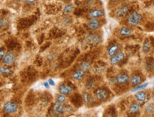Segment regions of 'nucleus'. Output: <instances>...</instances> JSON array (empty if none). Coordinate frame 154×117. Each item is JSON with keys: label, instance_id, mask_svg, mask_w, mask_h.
I'll list each match as a JSON object with an SVG mask.
<instances>
[{"label": "nucleus", "instance_id": "f257e3e1", "mask_svg": "<svg viewBox=\"0 0 154 117\" xmlns=\"http://www.w3.org/2000/svg\"><path fill=\"white\" fill-rule=\"evenodd\" d=\"M143 16L140 13L137 11H133L131 13L127 18V24L130 26H137L141 23Z\"/></svg>", "mask_w": 154, "mask_h": 117}, {"label": "nucleus", "instance_id": "f03ea898", "mask_svg": "<svg viewBox=\"0 0 154 117\" xmlns=\"http://www.w3.org/2000/svg\"><path fill=\"white\" fill-rule=\"evenodd\" d=\"M94 95L97 99L100 101H106L109 97V92L104 87H99L94 90Z\"/></svg>", "mask_w": 154, "mask_h": 117}, {"label": "nucleus", "instance_id": "7ed1b4c3", "mask_svg": "<svg viewBox=\"0 0 154 117\" xmlns=\"http://www.w3.org/2000/svg\"><path fill=\"white\" fill-rule=\"evenodd\" d=\"M114 80H115L116 85H126L127 83H128L129 82L130 76H129L128 73L122 72V73L119 74L118 75H116V76L114 77Z\"/></svg>", "mask_w": 154, "mask_h": 117}, {"label": "nucleus", "instance_id": "20e7f679", "mask_svg": "<svg viewBox=\"0 0 154 117\" xmlns=\"http://www.w3.org/2000/svg\"><path fill=\"white\" fill-rule=\"evenodd\" d=\"M85 41L88 43H92L93 45H99L102 41V38L99 34H89L86 36Z\"/></svg>", "mask_w": 154, "mask_h": 117}, {"label": "nucleus", "instance_id": "39448f33", "mask_svg": "<svg viewBox=\"0 0 154 117\" xmlns=\"http://www.w3.org/2000/svg\"><path fill=\"white\" fill-rule=\"evenodd\" d=\"M126 58V54L123 52H119L116 55H114L112 57H110L109 62L111 65H116L118 64L121 62L124 59Z\"/></svg>", "mask_w": 154, "mask_h": 117}, {"label": "nucleus", "instance_id": "423d86ee", "mask_svg": "<svg viewBox=\"0 0 154 117\" xmlns=\"http://www.w3.org/2000/svg\"><path fill=\"white\" fill-rule=\"evenodd\" d=\"M130 11V6L128 4H123V5L120 6L116 11V16L120 19L125 17L127 14H128Z\"/></svg>", "mask_w": 154, "mask_h": 117}, {"label": "nucleus", "instance_id": "0eeeda50", "mask_svg": "<svg viewBox=\"0 0 154 117\" xmlns=\"http://www.w3.org/2000/svg\"><path fill=\"white\" fill-rule=\"evenodd\" d=\"M3 109H4V111L6 112V113H14L18 111L19 106H18V104H16L15 102H7L4 104Z\"/></svg>", "mask_w": 154, "mask_h": 117}, {"label": "nucleus", "instance_id": "6e6552de", "mask_svg": "<svg viewBox=\"0 0 154 117\" xmlns=\"http://www.w3.org/2000/svg\"><path fill=\"white\" fill-rule=\"evenodd\" d=\"M121 46L118 43H112L107 48V54L109 57H112L119 52H120Z\"/></svg>", "mask_w": 154, "mask_h": 117}, {"label": "nucleus", "instance_id": "1a4fd4ad", "mask_svg": "<svg viewBox=\"0 0 154 117\" xmlns=\"http://www.w3.org/2000/svg\"><path fill=\"white\" fill-rule=\"evenodd\" d=\"M58 90H59V93L62 94V95H65V96L70 95L73 92V91H74V88H73L70 85H68V84L65 83L61 84V85H59Z\"/></svg>", "mask_w": 154, "mask_h": 117}, {"label": "nucleus", "instance_id": "9d476101", "mask_svg": "<svg viewBox=\"0 0 154 117\" xmlns=\"http://www.w3.org/2000/svg\"><path fill=\"white\" fill-rule=\"evenodd\" d=\"M105 15V13L103 9H93L88 13V16L89 19H99Z\"/></svg>", "mask_w": 154, "mask_h": 117}, {"label": "nucleus", "instance_id": "9b49d317", "mask_svg": "<svg viewBox=\"0 0 154 117\" xmlns=\"http://www.w3.org/2000/svg\"><path fill=\"white\" fill-rule=\"evenodd\" d=\"M16 61V55L14 53L9 51L5 54L4 58H3V62L5 65H10L14 64Z\"/></svg>", "mask_w": 154, "mask_h": 117}, {"label": "nucleus", "instance_id": "f8f14e48", "mask_svg": "<svg viewBox=\"0 0 154 117\" xmlns=\"http://www.w3.org/2000/svg\"><path fill=\"white\" fill-rule=\"evenodd\" d=\"M52 110L53 112H54L56 115H60L67 111V108L64 106V104H61L56 102L55 103L53 104Z\"/></svg>", "mask_w": 154, "mask_h": 117}, {"label": "nucleus", "instance_id": "ddd939ff", "mask_svg": "<svg viewBox=\"0 0 154 117\" xmlns=\"http://www.w3.org/2000/svg\"><path fill=\"white\" fill-rule=\"evenodd\" d=\"M129 82L132 86H137V85H140L143 82V77L139 73H133L131 76H130Z\"/></svg>", "mask_w": 154, "mask_h": 117}, {"label": "nucleus", "instance_id": "4468645a", "mask_svg": "<svg viewBox=\"0 0 154 117\" xmlns=\"http://www.w3.org/2000/svg\"><path fill=\"white\" fill-rule=\"evenodd\" d=\"M101 21L99 19H90L87 22V27L91 31H97L101 27Z\"/></svg>", "mask_w": 154, "mask_h": 117}, {"label": "nucleus", "instance_id": "2eb2a0df", "mask_svg": "<svg viewBox=\"0 0 154 117\" xmlns=\"http://www.w3.org/2000/svg\"><path fill=\"white\" fill-rule=\"evenodd\" d=\"M147 97H147L146 92L143 90H140V91L136 92V93L135 94L136 100L140 104H143L146 102Z\"/></svg>", "mask_w": 154, "mask_h": 117}, {"label": "nucleus", "instance_id": "dca6fc26", "mask_svg": "<svg viewBox=\"0 0 154 117\" xmlns=\"http://www.w3.org/2000/svg\"><path fill=\"white\" fill-rule=\"evenodd\" d=\"M141 109V105L140 103L138 102H134L128 107V113L130 115H134L136 113H138Z\"/></svg>", "mask_w": 154, "mask_h": 117}, {"label": "nucleus", "instance_id": "f3484780", "mask_svg": "<svg viewBox=\"0 0 154 117\" xmlns=\"http://www.w3.org/2000/svg\"><path fill=\"white\" fill-rule=\"evenodd\" d=\"M85 73L86 72L84 71H83L82 70H81L80 68L78 69V70H76L73 72L72 77L74 80L77 82H80L83 80V79L85 77Z\"/></svg>", "mask_w": 154, "mask_h": 117}, {"label": "nucleus", "instance_id": "a211bd4d", "mask_svg": "<svg viewBox=\"0 0 154 117\" xmlns=\"http://www.w3.org/2000/svg\"><path fill=\"white\" fill-rule=\"evenodd\" d=\"M133 34L131 29L127 26H122L119 30V35L121 37H129Z\"/></svg>", "mask_w": 154, "mask_h": 117}, {"label": "nucleus", "instance_id": "6ab92c4d", "mask_svg": "<svg viewBox=\"0 0 154 117\" xmlns=\"http://www.w3.org/2000/svg\"><path fill=\"white\" fill-rule=\"evenodd\" d=\"M152 50V43L150 41L146 39L143 42V46H142V51L144 54H148Z\"/></svg>", "mask_w": 154, "mask_h": 117}, {"label": "nucleus", "instance_id": "aec40b11", "mask_svg": "<svg viewBox=\"0 0 154 117\" xmlns=\"http://www.w3.org/2000/svg\"><path fill=\"white\" fill-rule=\"evenodd\" d=\"M145 67L148 72L154 70V60L153 58H148L145 62Z\"/></svg>", "mask_w": 154, "mask_h": 117}, {"label": "nucleus", "instance_id": "412c9836", "mask_svg": "<svg viewBox=\"0 0 154 117\" xmlns=\"http://www.w3.org/2000/svg\"><path fill=\"white\" fill-rule=\"evenodd\" d=\"M80 69L85 72H88L92 69V65L88 61H83L80 65Z\"/></svg>", "mask_w": 154, "mask_h": 117}, {"label": "nucleus", "instance_id": "4be33fe9", "mask_svg": "<svg viewBox=\"0 0 154 117\" xmlns=\"http://www.w3.org/2000/svg\"><path fill=\"white\" fill-rule=\"evenodd\" d=\"M85 87L88 90H94V88L96 87L95 80L94 79H89V80H88L87 82H86Z\"/></svg>", "mask_w": 154, "mask_h": 117}, {"label": "nucleus", "instance_id": "5701e85b", "mask_svg": "<svg viewBox=\"0 0 154 117\" xmlns=\"http://www.w3.org/2000/svg\"><path fill=\"white\" fill-rule=\"evenodd\" d=\"M82 99L84 103L85 104H89V103L91 102V99H92V97H91L90 94L87 92H84L82 93Z\"/></svg>", "mask_w": 154, "mask_h": 117}, {"label": "nucleus", "instance_id": "b1692460", "mask_svg": "<svg viewBox=\"0 0 154 117\" xmlns=\"http://www.w3.org/2000/svg\"><path fill=\"white\" fill-rule=\"evenodd\" d=\"M12 72L11 71V68L7 67H4V66H1L0 67V74L2 75L3 76H8Z\"/></svg>", "mask_w": 154, "mask_h": 117}, {"label": "nucleus", "instance_id": "393cba45", "mask_svg": "<svg viewBox=\"0 0 154 117\" xmlns=\"http://www.w3.org/2000/svg\"><path fill=\"white\" fill-rule=\"evenodd\" d=\"M67 99L65 95H62V94L60 93L56 95V102H59V103H61V104H64L67 102Z\"/></svg>", "mask_w": 154, "mask_h": 117}, {"label": "nucleus", "instance_id": "a878e982", "mask_svg": "<svg viewBox=\"0 0 154 117\" xmlns=\"http://www.w3.org/2000/svg\"><path fill=\"white\" fill-rule=\"evenodd\" d=\"M74 9V5L73 4H68L64 7L63 9V12L64 14H70L71 12H72Z\"/></svg>", "mask_w": 154, "mask_h": 117}, {"label": "nucleus", "instance_id": "bb28decb", "mask_svg": "<svg viewBox=\"0 0 154 117\" xmlns=\"http://www.w3.org/2000/svg\"><path fill=\"white\" fill-rule=\"evenodd\" d=\"M145 113L147 114H151L154 112V104L152 103L148 104L145 107Z\"/></svg>", "mask_w": 154, "mask_h": 117}, {"label": "nucleus", "instance_id": "cd10ccee", "mask_svg": "<svg viewBox=\"0 0 154 117\" xmlns=\"http://www.w3.org/2000/svg\"><path fill=\"white\" fill-rule=\"evenodd\" d=\"M148 85V82H146V83H144V84H140V85H137V86L136 87H133V88L131 90V92H138V91H140V90H144V89Z\"/></svg>", "mask_w": 154, "mask_h": 117}, {"label": "nucleus", "instance_id": "c85d7f7f", "mask_svg": "<svg viewBox=\"0 0 154 117\" xmlns=\"http://www.w3.org/2000/svg\"><path fill=\"white\" fill-rule=\"evenodd\" d=\"M9 26V22L4 18L0 17V29H5Z\"/></svg>", "mask_w": 154, "mask_h": 117}, {"label": "nucleus", "instance_id": "c756f323", "mask_svg": "<svg viewBox=\"0 0 154 117\" xmlns=\"http://www.w3.org/2000/svg\"><path fill=\"white\" fill-rule=\"evenodd\" d=\"M5 54V48H0V61H1V60H3Z\"/></svg>", "mask_w": 154, "mask_h": 117}, {"label": "nucleus", "instance_id": "7c9ffc66", "mask_svg": "<svg viewBox=\"0 0 154 117\" xmlns=\"http://www.w3.org/2000/svg\"><path fill=\"white\" fill-rule=\"evenodd\" d=\"M93 4H94V0H88L87 2L86 3L85 6H87V7H89V6L93 5Z\"/></svg>", "mask_w": 154, "mask_h": 117}, {"label": "nucleus", "instance_id": "2f4dec72", "mask_svg": "<svg viewBox=\"0 0 154 117\" xmlns=\"http://www.w3.org/2000/svg\"><path fill=\"white\" fill-rule=\"evenodd\" d=\"M48 82H49V84L50 85V86H54V85H55V82H54L52 79H49V80H48Z\"/></svg>", "mask_w": 154, "mask_h": 117}, {"label": "nucleus", "instance_id": "473e14b6", "mask_svg": "<svg viewBox=\"0 0 154 117\" xmlns=\"http://www.w3.org/2000/svg\"><path fill=\"white\" fill-rule=\"evenodd\" d=\"M43 85H44V87H45V88H46V89H49V87H50V85H49V82H44Z\"/></svg>", "mask_w": 154, "mask_h": 117}, {"label": "nucleus", "instance_id": "72a5a7b5", "mask_svg": "<svg viewBox=\"0 0 154 117\" xmlns=\"http://www.w3.org/2000/svg\"><path fill=\"white\" fill-rule=\"evenodd\" d=\"M25 1L28 4H33V3H34L35 1H37V0H25Z\"/></svg>", "mask_w": 154, "mask_h": 117}, {"label": "nucleus", "instance_id": "f704fd0d", "mask_svg": "<svg viewBox=\"0 0 154 117\" xmlns=\"http://www.w3.org/2000/svg\"><path fill=\"white\" fill-rule=\"evenodd\" d=\"M16 1H18V2H21V1H24V0H16Z\"/></svg>", "mask_w": 154, "mask_h": 117}, {"label": "nucleus", "instance_id": "c9c22d12", "mask_svg": "<svg viewBox=\"0 0 154 117\" xmlns=\"http://www.w3.org/2000/svg\"><path fill=\"white\" fill-rule=\"evenodd\" d=\"M60 1H69V0H60Z\"/></svg>", "mask_w": 154, "mask_h": 117}, {"label": "nucleus", "instance_id": "e433bc0d", "mask_svg": "<svg viewBox=\"0 0 154 117\" xmlns=\"http://www.w3.org/2000/svg\"><path fill=\"white\" fill-rule=\"evenodd\" d=\"M113 1H122V0H113Z\"/></svg>", "mask_w": 154, "mask_h": 117}, {"label": "nucleus", "instance_id": "4c0bfd02", "mask_svg": "<svg viewBox=\"0 0 154 117\" xmlns=\"http://www.w3.org/2000/svg\"><path fill=\"white\" fill-rule=\"evenodd\" d=\"M153 92H154V87H153Z\"/></svg>", "mask_w": 154, "mask_h": 117}]
</instances>
